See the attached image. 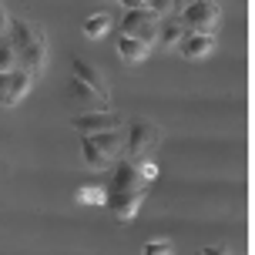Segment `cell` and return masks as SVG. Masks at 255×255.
Masks as SVG:
<instances>
[{
    "mask_svg": "<svg viewBox=\"0 0 255 255\" xmlns=\"http://www.w3.org/2000/svg\"><path fill=\"white\" fill-rule=\"evenodd\" d=\"M144 185L148 181L141 178L134 161H128L125 154L115 158V175H111L108 188H104V205L115 212L118 225H128L131 218L138 215L141 202H144Z\"/></svg>",
    "mask_w": 255,
    "mask_h": 255,
    "instance_id": "6da1fadb",
    "label": "cell"
},
{
    "mask_svg": "<svg viewBox=\"0 0 255 255\" xmlns=\"http://www.w3.org/2000/svg\"><path fill=\"white\" fill-rule=\"evenodd\" d=\"M7 37H10L13 51H17L20 67H27L34 77H40L44 61H47V37H44V27L30 24V20H24V17H10Z\"/></svg>",
    "mask_w": 255,
    "mask_h": 255,
    "instance_id": "7a4b0ae2",
    "label": "cell"
},
{
    "mask_svg": "<svg viewBox=\"0 0 255 255\" xmlns=\"http://www.w3.org/2000/svg\"><path fill=\"white\" fill-rule=\"evenodd\" d=\"M121 151H125V134H121V128L81 134V158H84V165L98 168V171L108 168V165H115V158H121Z\"/></svg>",
    "mask_w": 255,
    "mask_h": 255,
    "instance_id": "3957f363",
    "label": "cell"
},
{
    "mask_svg": "<svg viewBox=\"0 0 255 255\" xmlns=\"http://www.w3.org/2000/svg\"><path fill=\"white\" fill-rule=\"evenodd\" d=\"M158 141H161V128L154 125V121H131L128 125V134H125V158L128 161H144V158H151L154 148H158Z\"/></svg>",
    "mask_w": 255,
    "mask_h": 255,
    "instance_id": "277c9868",
    "label": "cell"
},
{
    "mask_svg": "<svg viewBox=\"0 0 255 255\" xmlns=\"http://www.w3.org/2000/svg\"><path fill=\"white\" fill-rule=\"evenodd\" d=\"M185 30H195V34H212L218 24V7L215 0H188L178 10Z\"/></svg>",
    "mask_w": 255,
    "mask_h": 255,
    "instance_id": "5b68a950",
    "label": "cell"
},
{
    "mask_svg": "<svg viewBox=\"0 0 255 255\" xmlns=\"http://www.w3.org/2000/svg\"><path fill=\"white\" fill-rule=\"evenodd\" d=\"M118 34H131V37L144 40V44H154V34H158V17L144 7H134V10H125L121 20H118Z\"/></svg>",
    "mask_w": 255,
    "mask_h": 255,
    "instance_id": "8992f818",
    "label": "cell"
},
{
    "mask_svg": "<svg viewBox=\"0 0 255 255\" xmlns=\"http://www.w3.org/2000/svg\"><path fill=\"white\" fill-rule=\"evenodd\" d=\"M71 128L81 134H94V131H111V128H125V115H118L115 108H94V111H77L71 118Z\"/></svg>",
    "mask_w": 255,
    "mask_h": 255,
    "instance_id": "52a82bcc",
    "label": "cell"
},
{
    "mask_svg": "<svg viewBox=\"0 0 255 255\" xmlns=\"http://www.w3.org/2000/svg\"><path fill=\"white\" fill-rule=\"evenodd\" d=\"M71 74L81 81V84H88L94 94H98V101L104 104V108H111V88H108V81H104V74L94 67V64H88L81 54H74L71 57Z\"/></svg>",
    "mask_w": 255,
    "mask_h": 255,
    "instance_id": "ba28073f",
    "label": "cell"
},
{
    "mask_svg": "<svg viewBox=\"0 0 255 255\" xmlns=\"http://www.w3.org/2000/svg\"><path fill=\"white\" fill-rule=\"evenodd\" d=\"M34 81H37V77L30 74L27 67H13V71H7V74H3V88H0V104H3V108L20 104L24 94L34 88Z\"/></svg>",
    "mask_w": 255,
    "mask_h": 255,
    "instance_id": "9c48e42d",
    "label": "cell"
},
{
    "mask_svg": "<svg viewBox=\"0 0 255 255\" xmlns=\"http://www.w3.org/2000/svg\"><path fill=\"white\" fill-rule=\"evenodd\" d=\"M175 51L185 57V61H202L208 54L215 51V37L212 34H195V30H185L175 44Z\"/></svg>",
    "mask_w": 255,
    "mask_h": 255,
    "instance_id": "30bf717a",
    "label": "cell"
},
{
    "mask_svg": "<svg viewBox=\"0 0 255 255\" xmlns=\"http://www.w3.org/2000/svg\"><path fill=\"white\" fill-rule=\"evenodd\" d=\"M181 34H185V24H181V17L175 10L165 13V17H158V34H154V44H161V47H175Z\"/></svg>",
    "mask_w": 255,
    "mask_h": 255,
    "instance_id": "8fae6325",
    "label": "cell"
},
{
    "mask_svg": "<svg viewBox=\"0 0 255 255\" xmlns=\"http://www.w3.org/2000/svg\"><path fill=\"white\" fill-rule=\"evenodd\" d=\"M118 54H121V61H125V64H141V61H148L151 44L131 37V34H118Z\"/></svg>",
    "mask_w": 255,
    "mask_h": 255,
    "instance_id": "7c38bea8",
    "label": "cell"
},
{
    "mask_svg": "<svg viewBox=\"0 0 255 255\" xmlns=\"http://www.w3.org/2000/svg\"><path fill=\"white\" fill-rule=\"evenodd\" d=\"M108 27H111V13H91L88 20L81 24V30H84V37L98 40V37H104V34H108Z\"/></svg>",
    "mask_w": 255,
    "mask_h": 255,
    "instance_id": "4fadbf2b",
    "label": "cell"
},
{
    "mask_svg": "<svg viewBox=\"0 0 255 255\" xmlns=\"http://www.w3.org/2000/svg\"><path fill=\"white\" fill-rule=\"evenodd\" d=\"M13 67H20V61H17V51H13L10 37L3 34L0 37V71H13Z\"/></svg>",
    "mask_w": 255,
    "mask_h": 255,
    "instance_id": "5bb4252c",
    "label": "cell"
},
{
    "mask_svg": "<svg viewBox=\"0 0 255 255\" xmlns=\"http://www.w3.org/2000/svg\"><path fill=\"white\" fill-rule=\"evenodd\" d=\"M74 195H77L81 205H104V188L101 185H81Z\"/></svg>",
    "mask_w": 255,
    "mask_h": 255,
    "instance_id": "9a60e30c",
    "label": "cell"
},
{
    "mask_svg": "<svg viewBox=\"0 0 255 255\" xmlns=\"http://www.w3.org/2000/svg\"><path fill=\"white\" fill-rule=\"evenodd\" d=\"M175 252V245L168 242V239H154V242H144V255H168Z\"/></svg>",
    "mask_w": 255,
    "mask_h": 255,
    "instance_id": "2e32d148",
    "label": "cell"
},
{
    "mask_svg": "<svg viewBox=\"0 0 255 255\" xmlns=\"http://www.w3.org/2000/svg\"><path fill=\"white\" fill-rule=\"evenodd\" d=\"M148 10H151L154 17H165V13L175 10V0H148Z\"/></svg>",
    "mask_w": 255,
    "mask_h": 255,
    "instance_id": "e0dca14e",
    "label": "cell"
},
{
    "mask_svg": "<svg viewBox=\"0 0 255 255\" xmlns=\"http://www.w3.org/2000/svg\"><path fill=\"white\" fill-rule=\"evenodd\" d=\"M134 165H138V171H141V178H144V181H154V178H158V165H154L151 158H144V161H134Z\"/></svg>",
    "mask_w": 255,
    "mask_h": 255,
    "instance_id": "ac0fdd59",
    "label": "cell"
},
{
    "mask_svg": "<svg viewBox=\"0 0 255 255\" xmlns=\"http://www.w3.org/2000/svg\"><path fill=\"white\" fill-rule=\"evenodd\" d=\"M7 27H10V17H7V7L0 3V37L7 34Z\"/></svg>",
    "mask_w": 255,
    "mask_h": 255,
    "instance_id": "d6986e66",
    "label": "cell"
},
{
    "mask_svg": "<svg viewBox=\"0 0 255 255\" xmlns=\"http://www.w3.org/2000/svg\"><path fill=\"white\" fill-rule=\"evenodd\" d=\"M148 0H118V7H125V10H134V7H144Z\"/></svg>",
    "mask_w": 255,
    "mask_h": 255,
    "instance_id": "ffe728a7",
    "label": "cell"
},
{
    "mask_svg": "<svg viewBox=\"0 0 255 255\" xmlns=\"http://www.w3.org/2000/svg\"><path fill=\"white\" fill-rule=\"evenodd\" d=\"M185 3H188V0H175V13H178L181 7H185Z\"/></svg>",
    "mask_w": 255,
    "mask_h": 255,
    "instance_id": "44dd1931",
    "label": "cell"
}]
</instances>
